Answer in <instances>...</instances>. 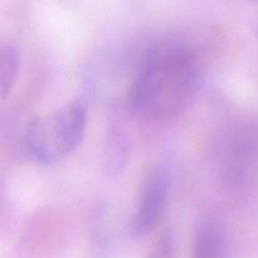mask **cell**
Returning a JSON list of instances; mask_svg holds the SVG:
<instances>
[{
    "instance_id": "obj_6",
    "label": "cell",
    "mask_w": 258,
    "mask_h": 258,
    "mask_svg": "<svg viewBox=\"0 0 258 258\" xmlns=\"http://www.w3.org/2000/svg\"><path fill=\"white\" fill-rule=\"evenodd\" d=\"M256 2H257V4H258V0H256Z\"/></svg>"
},
{
    "instance_id": "obj_5",
    "label": "cell",
    "mask_w": 258,
    "mask_h": 258,
    "mask_svg": "<svg viewBox=\"0 0 258 258\" xmlns=\"http://www.w3.org/2000/svg\"><path fill=\"white\" fill-rule=\"evenodd\" d=\"M2 71H0V82H2V96L7 98L8 93L12 91L18 72H19V53L12 44H7L2 50Z\"/></svg>"
},
{
    "instance_id": "obj_4",
    "label": "cell",
    "mask_w": 258,
    "mask_h": 258,
    "mask_svg": "<svg viewBox=\"0 0 258 258\" xmlns=\"http://www.w3.org/2000/svg\"><path fill=\"white\" fill-rule=\"evenodd\" d=\"M227 236L219 219L208 217L199 223L193 242L191 258H226Z\"/></svg>"
},
{
    "instance_id": "obj_1",
    "label": "cell",
    "mask_w": 258,
    "mask_h": 258,
    "mask_svg": "<svg viewBox=\"0 0 258 258\" xmlns=\"http://www.w3.org/2000/svg\"><path fill=\"white\" fill-rule=\"evenodd\" d=\"M201 80V62L189 45L176 40L158 43L136 68L128 106L146 120H171L191 105Z\"/></svg>"
},
{
    "instance_id": "obj_3",
    "label": "cell",
    "mask_w": 258,
    "mask_h": 258,
    "mask_svg": "<svg viewBox=\"0 0 258 258\" xmlns=\"http://www.w3.org/2000/svg\"><path fill=\"white\" fill-rule=\"evenodd\" d=\"M169 193V180L165 171L155 170L140 193L131 229L133 233L144 237L155 229L163 217Z\"/></svg>"
},
{
    "instance_id": "obj_2",
    "label": "cell",
    "mask_w": 258,
    "mask_h": 258,
    "mask_svg": "<svg viewBox=\"0 0 258 258\" xmlns=\"http://www.w3.org/2000/svg\"><path fill=\"white\" fill-rule=\"evenodd\" d=\"M87 118L88 106L83 98H76L34 118L23 133V153L28 160L43 166L63 160L82 143Z\"/></svg>"
}]
</instances>
